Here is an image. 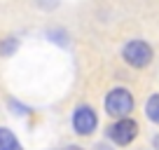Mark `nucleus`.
I'll use <instances>...</instances> for the list:
<instances>
[{
  "label": "nucleus",
  "instance_id": "1",
  "mask_svg": "<svg viewBox=\"0 0 159 150\" xmlns=\"http://www.w3.org/2000/svg\"><path fill=\"white\" fill-rule=\"evenodd\" d=\"M134 108V96H131L129 89H112L108 96H105V110L108 115L115 117H126Z\"/></svg>",
  "mask_w": 159,
  "mask_h": 150
},
{
  "label": "nucleus",
  "instance_id": "2",
  "mask_svg": "<svg viewBox=\"0 0 159 150\" xmlns=\"http://www.w3.org/2000/svg\"><path fill=\"white\" fill-rule=\"evenodd\" d=\"M124 61L126 63H131L134 68H145V66H150V61H152V47L148 45V42L143 40H131L124 45Z\"/></svg>",
  "mask_w": 159,
  "mask_h": 150
},
{
  "label": "nucleus",
  "instance_id": "3",
  "mask_svg": "<svg viewBox=\"0 0 159 150\" xmlns=\"http://www.w3.org/2000/svg\"><path fill=\"white\" fill-rule=\"evenodd\" d=\"M108 136L117 145H129L131 141L138 136V124H136L134 120H129V117H122L119 122H115L108 129Z\"/></svg>",
  "mask_w": 159,
  "mask_h": 150
},
{
  "label": "nucleus",
  "instance_id": "4",
  "mask_svg": "<svg viewBox=\"0 0 159 150\" xmlns=\"http://www.w3.org/2000/svg\"><path fill=\"white\" fill-rule=\"evenodd\" d=\"M96 124H98V120H96V113L89 108V105H80L77 110H75V115H73V127L77 134L87 136L91 134V131L96 129Z\"/></svg>",
  "mask_w": 159,
  "mask_h": 150
},
{
  "label": "nucleus",
  "instance_id": "5",
  "mask_svg": "<svg viewBox=\"0 0 159 150\" xmlns=\"http://www.w3.org/2000/svg\"><path fill=\"white\" fill-rule=\"evenodd\" d=\"M0 150H21V143L10 129H0Z\"/></svg>",
  "mask_w": 159,
  "mask_h": 150
},
{
  "label": "nucleus",
  "instance_id": "6",
  "mask_svg": "<svg viewBox=\"0 0 159 150\" xmlns=\"http://www.w3.org/2000/svg\"><path fill=\"white\" fill-rule=\"evenodd\" d=\"M145 113H148V117H150L152 122H157V124H159V94H152V96L148 99Z\"/></svg>",
  "mask_w": 159,
  "mask_h": 150
},
{
  "label": "nucleus",
  "instance_id": "7",
  "mask_svg": "<svg viewBox=\"0 0 159 150\" xmlns=\"http://www.w3.org/2000/svg\"><path fill=\"white\" fill-rule=\"evenodd\" d=\"M16 49V40H14V38H10V40H7V42H2V47H0V52H2V54H12V52H14Z\"/></svg>",
  "mask_w": 159,
  "mask_h": 150
},
{
  "label": "nucleus",
  "instance_id": "8",
  "mask_svg": "<svg viewBox=\"0 0 159 150\" xmlns=\"http://www.w3.org/2000/svg\"><path fill=\"white\" fill-rule=\"evenodd\" d=\"M68 150H80V148H68Z\"/></svg>",
  "mask_w": 159,
  "mask_h": 150
}]
</instances>
